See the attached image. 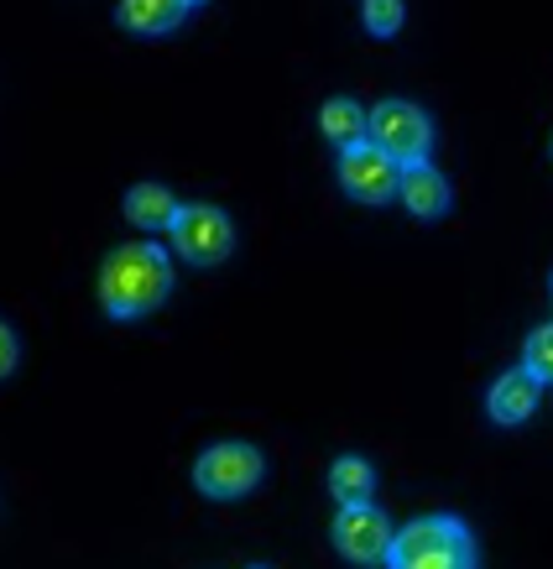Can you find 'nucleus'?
Instances as JSON below:
<instances>
[{
	"label": "nucleus",
	"instance_id": "4468645a",
	"mask_svg": "<svg viewBox=\"0 0 553 569\" xmlns=\"http://www.w3.org/2000/svg\"><path fill=\"white\" fill-rule=\"evenodd\" d=\"M361 21H365V32H371V37H392V32H402L408 6H402V0H365Z\"/></svg>",
	"mask_w": 553,
	"mask_h": 569
},
{
	"label": "nucleus",
	"instance_id": "2eb2a0df",
	"mask_svg": "<svg viewBox=\"0 0 553 569\" xmlns=\"http://www.w3.org/2000/svg\"><path fill=\"white\" fill-rule=\"evenodd\" d=\"M522 366H527L543 387L553 381V325H543V329L527 335V346H522Z\"/></svg>",
	"mask_w": 553,
	"mask_h": 569
},
{
	"label": "nucleus",
	"instance_id": "f03ea898",
	"mask_svg": "<svg viewBox=\"0 0 553 569\" xmlns=\"http://www.w3.org/2000/svg\"><path fill=\"white\" fill-rule=\"evenodd\" d=\"M386 569H475V538L460 518H418L398 533Z\"/></svg>",
	"mask_w": 553,
	"mask_h": 569
},
{
	"label": "nucleus",
	"instance_id": "dca6fc26",
	"mask_svg": "<svg viewBox=\"0 0 553 569\" xmlns=\"http://www.w3.org/2000/svg\"><path fill=\"white\" fill-rule=\"evenodd\" d=\"M17 361H21V346H17V329L6 325V329H0V371H6V377H11V371H17Z\"/></svg>",
	"mask_w": 553,
	"mask_h": 569
},
{
	"label": "nucleus",
	"instance_id": "ddd939ff",
	"mask_svg": "<svg viewBox=\"0 0 553 569\" xmlns=\"http://www.w3.org/2000/svg\"><path fill=\"white\" fill-rule=\"evenodd\" d=\"M371 486H376V470H371V460H361V455H340V460L329 466V491H334L340 507H365V501H371Z\"/></svg>",
	"mask_w": 553,
	"mask_h": 569
},
{
	"label": "nucleus",
	"instance_id": "9d476101",
	"mask_svg": "<svg viewBox=\"0 0 553 569\" xmlns=\"http://www.w3.org/2000/svg\"><path fill=\"white\" fill-rule=\"evenodd\" d=\"M319 137H324L329 147H340V152H355V147L371 141V110H361V104L345 100V94L319 104Z\"/></svg>",
	"mask_w": 553,
	"mask_h": 569
},
{
	"label": "nucleus",
	"instance_id": "9b49d317",
	"mask_svg": "<svg viewBox=\"0 0 553 569\" xmlns=\"http://www.w3.org/2000/svg\"><path fill=\"white\" fill-rule=\"evenodd\" d=\"M115 17H121L125 32L137 37H168L173 27H183L193 17V6L189 0H125Z\"/></svg>",
	"mask_w": 553,
	"mask_h": 569
},
{
	"label": "nucleus",
	"instance_id": "7ed1b4c3",
	"mask_svg": "<svg viewBox=\"0 0 553 569\" xmlns=\"http://www.w3.org/2000/svg\"><path fill=\"white\" fill-rule=\"evenodd\" d=\"M371 147L402 162V168H423L429 162V147H433V126L429 116L408 100H381L371 110Z\"/></svg>",
	"mask_w": 553,
	"mask_h": 569
},
{
	"label": "nucleus",
	"instance_id": "423d86ee",
	"mask_svg": "<svg viewBox=\"0 0 553 569\" xmlns=\"http://www.w3.org/2000/svg\"><path fill=\"white\" fill-rule=\"evenodd\" d=\"M392 543H398V528H392V518L381 512V507H340V518H334V549H340V559H350V565H386L392 559Z\"/></svg>",
	"mask_w": 553,
	"mask_h": 569
},
{
	"label": "nucleus",
	"instance_id": "20e7f679",
	"mask_svg": "<svg viewBox=\"0 0 553 569\" xmlns=\"http://www.w3.org/2000/svg\"><path fill=\"white\" fill-rule=\"evenodd\" d=\"M261 449L251 445H209L199 460H193V486L214 501H235V497H251L261 481Z\"/></svg>",
	"mask_w": 553,
	"mask_h": 569
},
{
	"label": "nucleus",
	"instance_id": "39448f33",
	"mask_svg": "<svg viewBox=\"0 0 553 569\" xmlns=\"http://www.w3.org/2000/svg\"><path fill=\"white\" fill-rule=\"evenodd\" d=\"M173 251L193 267H220L235 251V224L214 204H183V214L173 224Z\"/></svg>",
	"mask_w": 553,
	"mask_h": 569
},
{
	"label": "nucleus",
	"instance_id": "f257e3e1",
	"mask_svg": "<svg viewBox=\"0 0 553 569\" xmlns=\"http://www.w3.org/2000/svg\"><path fill=\"white\" fill-rule=\"evenodd\" d=\"M173 293V261L157 241H125L115 246L100 267V309L110 319H141L162 309Z\"/></svg>",
	"mask_w": 553,
	"mask_h": 569
},
{
	"label": "nucleus",
	"instance_id": "1a4fd4ad",
	"mask_svg": "<svg viewBox=\"0 0 553 569\" xmlns=\"http://www.w3.org/2000/svg\"><path fill=\"white\" fill-rule=\"evenodd\" d=\"M454 193H450V178L439 173V168H408L402 173V209L418 214V220H439V214H450Z\"/></svg>",
	"mask_w": 553,
	"mask_h": 569
},
{
	"label": "nucleus",
	"instance_id": "0eeeda50",
	"mask_svg": "<svg viewBox=\"0 0 553 569\" xmlns=\"http://www.w3.org/2000/svg\"><path fill=\"white\" fill-rule=\"evenodd\" d=\"M402 162L381 152V147H355V152H340V189L355 199V204H392L402 199Z\"/></svg>",
	"mask_w": 553,
	"mask_h": 569
},
{
	"label": "nucleus",
	"instance_id": "f8f14e48",
	"mask_svg": "<svg viewBox=\"0 0 553 569\" xmlns=\"http://www.w3.org/2000/svg\"><path fill=\"white\" fill-rule=\"evenodd\" d=\"M178 214H183V204L162 183H137V189L125 193V220L137 224V230H168L173 236Z\"/></svg>",
	"mask_w": 553,
	"mask_h": 569
},
{
	"label": "nucleus",
	"instance_id": "6e6552de",
	"mask_svg": "<svg viewBox=\"0 0 553 569\" xmlns=\"http://www.w3.org/2000/svg\"><path fill=\"white\" fill-rule=\"evenodd\" d=\"M537 392H543V381L527 371V366H512L502 377L491 381V392H485V413L496 418V423H527L537 413Z\"/></svg>",
	"mask_w": 553,
	"mask_h": 569
}]
</instances>
